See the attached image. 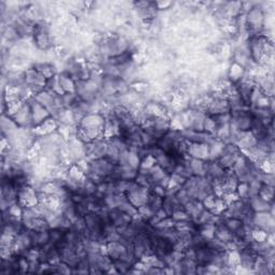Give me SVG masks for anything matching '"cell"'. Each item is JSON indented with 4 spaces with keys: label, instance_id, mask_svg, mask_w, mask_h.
<instances>
[{
    "label": "cell",
    "instance_id": "6da1fadb",
    "mask_svg": "<svg viewBox=\"0 0 275 275\" xmlns=\"http://www.w3.org/2000/svg\"><path fill=\"white\" fill-rule=\"evenodd\" d=\"M183 187L185 188L192 200L202 202L211 193H214V186L205 176L192 175L185 181Z\"/></svg>",
    "mask_w": 275,
    "mask_h": 275
},
{
    "label": "cell",
    "instance_id": "7a4b0ae2",
    "mask_svg": "<svg viewBox=\"0 0 275 275\" xmlns=\"http://www.w3.org/2000/svg\"><path fill=\"white\" fill-rule=\"evenodd\" d=\"M230 127L239 131H250L251 126L254 123V114L251 113L250 109H246L242 111L230 112Z\"/></svg>",
    "mask_w": 275,
    "mask_h": 275
},
{
    "label": "cell",
    "instance_id": "3957f363",
    "mask_svg": "<svg viewBox=\"0 0 275 275\" xmlns=\"http://www.w3.org/2000/svg\"><path fill=\"white\" fill-rule=\"evenodd\" d=\"M241 151L239 150V147L234 144V143L228 142L223 146V150L220 154V158L217 159V163H219L221 167L225 170H231L234 163L240 156Z\"/></svg>",
    "mask_w": 275,
    "mask_h": 275
},
{
    "label": "cell",
    "instance_id": "277c9868",
    "mask_svg": "<svg viewBox=\"0 0 275 275\" xmlns=\"http://www.w3.org/2000/svg\"><path fill=\"white\" fill-rule=\"evenodd\" d=\"M150 192H151V188L138 185L135 181V184L133 185V187H131L125 194L129 200V202L134 206H136L137 209H139L140 206L147 203Z\"/></svg>",
    "mask_w": 275,
    "mask_h": 275
},
{
    "label": "cell",
    "instance_id": "5b68a950",
    "mask_svg": "<svg viewBox=\"0 0 275 275\" xmlns=\"http://www.w3.org/2000/svg\"><path fill=\"white\" fill-rule=\"evenodd\" d=\"M265 19L266 16L262 9L259 7H253L248 10V15L245 17V25L250 30L258 32L265 26Z\"/></svg>",
    "mask_w": 275,
    "mask_h": 275
},
{
    "label": "cell",
    "instance_id": "8992f818",
    "mask_svg": "<svg viewBox=\"0 0 275 275\" xmlns=\"http://www.w3.org/2000/svg\"><path fill=\"white\" fill-rule=\"evenodd\" d=\"M187 155L192 158H198L206 162L209 159V146L203 143H189Z\"/></svg>",
    "mask_w": 275,
    "mask_h": 275
},
{
    "label": "cell",
    "instance_id": "52a82bcc",
    "mask_svg": "<svg viewBox=\"0 0 275 275\" xmlns=\"http://www.w3.org/2000/svg\"><path fill=\"white\" fill-rule=\"evenodd\" d=\"M248 203L250 205L251 210H253L255 213H260V212H270L271 214H273V208H274L273 202L266 201V200L262 199L259 194L248 198Z\"/></svg>",
    "mask_w": 275,
    "mask_h": 275
},
{
    "label": "cell",
    "instance_id": "ba28073f",
    "mask_svg": "<svg viewBox=\"0 0 275 275\" xmlns=\"http://www.w3.org/2000/svg\"><path fill=\"white\" fill-rule=\"evenodd\" d=\"M57 83L62 91V94H73L76 93V81L67 74L62 72L59 76H56Z\"/></svg>",
    "mask_w": 275,
    "mask_h": 275
},
{
    "label": "cell",
    "instance_id": "9c48e42d",
    "mask_svg": "<svg viewBox=\"0 0 275 275\" xmlns=\"http://www.w3.org/2000/svg\"><path fill=\"white\" fill-rule=\"evenodd\" d=\"M31 239L33 248L41 249L43 246L50 243V229L49 230H42V231H31Z\"/></svg>",
    "mask_w": 275,
    "mask_h": 275
},
{
    "label": "cell",
    "instance_id": "30bf717a",
    "mask_svg": "<svg viewBox=\"0 0 275 275\" xmlns=\"http://www.w3.org/2000/svg\"><path fill=\"white\" fill-rule=\"evenodd\" d=\"M33 68L36 69L39 73H41L47 80H51L56 77V69L54 66H52L50 62H39V64L34 65Z\"/></svg>",
    "mask_w": 275,
    "mask_h": 275
},
{
    "label": "cell",
    "instance_id": "8fae6325",
    "mask_svg": "<svg viewBox=\"0 0 275 275\" xmlns=\"http://www.w3.org/2000/svg\"><path fill=\"white\" fill-rule=\"evenodd\" d=\"M189 165L193 175L204 176L205 174V160L189 157Z\"/></svg>",
    "mask_w": 275,
    "mask_h": 275
},
{
    "label": "cell",
    "instance_id": "7c38bea8",
    "mask_svg": "<svg viewBox=\"0 0 275 275\" xmlns=\"http://www.w3.org/2000/svg\"><path fill=\"white\" fill-rule=\"evenodd\" d=\"M223 220V222L227 226V228L232 232V234L234 232H237L238 230H240L241 228L244 226L243 220H239V219H233V217H225Z\"/></svg>",
    "mask_w": 275,
    "mask_h": 275
},
{
    "label": "cell",
    "instance_id": "4fadbf2b",
    "mask_svg": "<svg viewBox=\"0 0 275 275\" xmlns=\"http://www.w3.org/2000/svg\"><path fill=\"white\" fill-rule=\"evenodd\" d=\"M259 196L265 199L266 201L268 202H273V198H274V187L273 186H269L266 184H261L260 191H259Z\"/></svg>",
    "mask_w": 275,
    "mask_h": 275
},
{
    "label": "cell",
    "instance_id": "5bb4252c",
    "mask_svg": "<svg viewBox=\"0 0 275 275\" xmlns=\"http://www.w3.org/2000/svg\"><path fill=\"white\" fill-rule=\"evenodd\" d=\"M112 262H113V267L115 268L117 273H129L131 269L134 268V266L131 265V263H129L126 260H115Z\"/></svg>",
    "mask_w": 275,
    "mask_h": 275
},
{
    "label": "cell",
    "instance_id": "9a60e30c",
    "mask_svg": "<svg viewBox=\"0 0 275 275\" xmlns=\"http://www.w3.org/2000/svg\"><path fill=\"white\" fill-rule=\"evenodd\" d=\"M236 193L239 199L248 200V183L240 182L237 186Z\"/></svg>",
    "mask_w": 275,
    "mask_h": 275
}]
</instances>
